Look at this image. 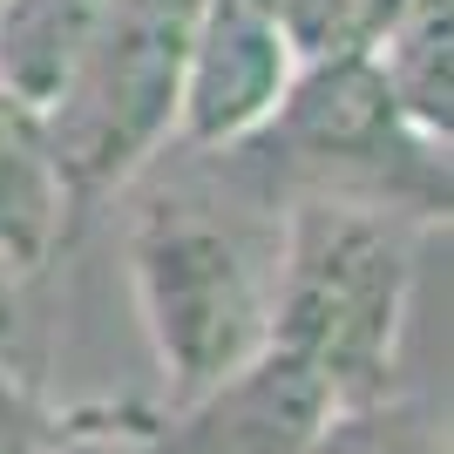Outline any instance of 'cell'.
Wrapping results in <instances>:
<instances>
[{"label":"cell","mask_w":454,"mask_h":454,"mask_svg":"<svg viewBox=\"0 0 454 454\" xmlns=\"http://www.w3.org/2000/svg\"><path fill=\"white\" fill-rule=\"evenodd\" d=\"M150 427L156 414H136V407H75L48 420L35 454H150Z\"/></svg>","instance_id":"8fae6325"},{"label":"cell","mask_w":454,"mask_h":454,"mask_svg":"<svg viewBox=\"0 0 454 454\" xmlns=\"http://www.w3.org/2000/svg\"><path fill=\"white\" fill-rule=\"evenodd\" d=\"M265 170L278 197L319 190V197H360L434 224L448 217V143L420 136L394 109V95L373 68V48H333L305 55L285 82L278 109L238 143Z\"/></svg>","instance_id":"3957f363"},{"label":"cell","mask_w":454,"mask_h":454,"mask_svg":"<svg viewBox=\"0 0 454 454\" xmlns=\"http://www.w3.org/2000/svg\"><path fill=\"white\" fill-rule=\"evenodd\" d=\"M333 407L340 400L312 366L265 346L217 387L156 414L150 454H305L312 434L333 420Z\"/></svg>","instance_id":"8992f818"},{"label":"cell","mask_w":454,"mask_h":454,"mask_svg":"<svg viewBox=\"0 0 454 454\" xmlns=\"http://www.w3.org/2000/svg\"><path fill=\"white\" fill-rule=\"evenodd\" d=\"M197 14L204 0H102L95 7L75 68L41 109L82 210L109 190H129L176 143Z\"/></svg>","instance_id":"277c9868"},{"label":"cell","mask_w":454,"mask_h":454,"mask_svg":"<svg viewBox=\"0 0 454 454\" xmlns=\"http://www.w3.org/2000/svg\"><path fill=\"white\" fill-rule=\"evenodd\" d=\"M373 68L394 95V109L420 136L448 143V95H454V55H448V0H407L373 41Z\"/></svg>","instance_id":"ba28073f"},{"label":"cell","mask_w":454,"mask_h":454,"mask_svg":"<svg viewBox=\"0 0 454 454\" xmlns=\"http://www.w3.org/2000/svg\"><path fill=\"white\" fill-rule=\"evenodd\" d=\"M0 7H7V0H0Z\"/></svg>","instance_id":"4fadbf2b"},{"label":"cell","mask_w":454,"mask_h":454,"mask_svg":"<svg viewBox=\"0 0 454 454\" xmlns=\"http://www.w3.org/2000/svg\"><path fill=\"white\" fill-rule=\"evenodd\" d=\"M299 61L305 55L292 48V35L258 0H204L170 150H231V143H245L278 109Z\"/></svg>","instance_id":"5b68a950"},{"label":"cell","mask_w":454,"mask_h":454,"mask_svg":"<svg viewBox=\"0 0 454 454\" xmlns=\"http://www.w3.org/2000/svg\"><path fill=\"white\" fill-rule=\"evenodd\" d=\"M136 184L129 285L176 407L265 353L285 197L238 143L163 150Z\"/></svg>","instance_id":"6da1fadb"},{"label":"cell","mask_w":454,"mask_h":454,"mask_svg":"<svg viewBox=\"0 0 454 454\" xmlns=\"http://www.w3.org/2000/svg\"><path fill=\"white\" fill-rule=\"evenodd\" d=\"M48 434V414H41L35 387L20 373H0V454H35Z\"/></svg>","instance_id":"7c38bea8"},{"label":"cell","mask_w":454,"mask_h":454,"mask_svg":"<svg viewBox=\"0 0 454 454\" xmlns=\"http://www.w3.org/2000/svg\"><path fill=\"white\" fill-rule=\"evenodd\" d=\"M258 7L292 35L299 55H333V48H373L407 0H258Z\"/></svg>","instance_id":"30bf717a"},{"label":"cell","mask_w":454,"mask_h":454,"mask_svg":"<svg viewBox=\"0 0 454 454\" xmlns=\"http://www.w3.org/2000/svg\"><path fill=\"white\" fill-rule=\"evenodd\" d=\"M414 217L360 197H285L265 346L333 387L340 407L394 394V353L414 299Z\"/></svg>","instance_id":"7a4b0ae2"},{"label":"cell","mask_w":454,"mask_h":454,"mask_svg":"<svg viewBox=\"0 0 454 454\" xmlns=\"http://www.w3.org/2000/svg\"><path fill=\"white\" fill-rule=\"evenodd\" d=\"M305 454H448V434L420 400L380 394L360 407H333V420L312 434Z\"/></svg>","instance_id":"9c48e42d"},{"label":"cell","mask_w":454,"mask_h":454,"mask_svg":"<svg viewBox=\"0 0 454 454\" xmlns=\"http://www.w3.org/2000/svg\"><path fill=\"white\" fill-rule=\"evenodd\" d=\"M82 204L61 176L48 115L0 89V265L14 278H41L68 245Z\"/></svg>","instance_id":"52a82bcc"}]
</instances>
